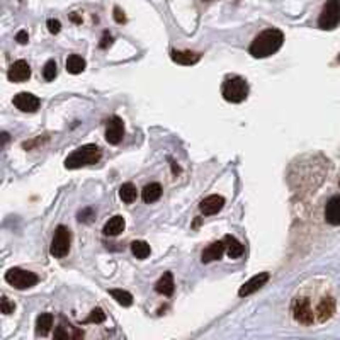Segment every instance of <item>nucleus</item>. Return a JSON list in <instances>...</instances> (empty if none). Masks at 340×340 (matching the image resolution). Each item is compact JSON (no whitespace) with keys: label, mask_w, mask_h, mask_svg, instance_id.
<instances>
[{"label":"nucleus","mask_w":340,"mask_h":340,"mask_svg":"<svg viewBox=\"0 0 340 340\" xmlns=\"http://www.w3.org/2000/svg\"><path fill=\"white\" fill-rule=\"evenodd\" d=\"M283 43L284 34L279 29H266L258 36H255L248 51H250L253 58H267L274 55V53H277L279 48L283 46Z\"/></svg>","instance_id":"f257e3e1"},{"label":"nucleus","mask_w":340,"mask_h":340,"mask_svg":"<svg viewBox=\"0 0 340 340\" xmlns=\"http://www.w3.org/2000/svg\"><path fill=\"white\" fill-rule=\"evenodd\" d=\"M101 156H102V152L97 145H84V147L77 148L73 153H70L67 156L65 167H67L68 170H75L85 165H94L101 160Z\"/></svg>","instance_id":"f03ea898"},{"label":"nucleus","mask_w":340,"mask_h":340,"mask_svg":"<svg viewBox=\"0 0 340 340\" xmlns=\"http://www.w3.org/2000/svg\"><path fill=\"white\" fill-rule=\"evenodd\" d=\"M221 95L231 104H240L248 95V84L242 77H228L221 87Z\"/></svg>","instance_id":"7ed1b4c3"},{"label":"nucleus","mask_w":340,"mask_h":340,"mask_svg":"<svg viewBox=\"0 0 340 340\" xmlns=\"http://www.w3.org/2000/svg\"><path fill=\"white\" fill-rule=\"evenodd\" d=\"M5 281L15 289H29L32 286L37 284V276L31 271H24V269L12 267L5 272Z\"/></svg>","instance_id":"20e7f679"},{"label":"nucleus","mask_w":340,"mask_h":340,"mask_svg":"<svg viewBox=\"0 0 340 340\" xmlns=\"http://www.w3.org/2000/svg\"><path fill=\"white\" fill-rule=\"evenodd\" d=\"M70 245H72V233H70L67 226L60 225L51 240V247H50L51 255L56 258H63L70 252Z\"/></svg>","instance_id":"39448f33"},{"label":"nucleus","mask_w":340,"mask_h":340,"mask_svg":"<svg viewBox=\"0 0 340 340\" xmlns=\"http://www.w3.org/2000/svg\"><path fill=\"white\" fill-rule=\"evenodd\" d=\"M340 23V0H327L318 19V26L322 29H333Z\"/></svg>","instance_id":"423d86ee"},{"label":"nucleus","mask_w":340,"mask_h":340,"mask_svg":"<svg viewBox=\"0 0 340 340\" xmlns=\"http://www.w3.org/2000/svg\"><path fill=\"white\" fill-rule=\"evenodd\" d=\"M293 316L296 322L303 323V325H311L315 322V315H313L310 301L306 298H296L293 303Z\"/></svg>","instance_id":"0eeeda50"},{"label":"nucleus","mask_w":340,"mask_h":340,"mask_svg":"<svg viewBox=\"0 0 340 340\" xmlns=\"http://www.w3.org/2000/svg\"><path fill=\"white\" fill-rule=\"evenodd\" d=\"M123 136H124L123 119L117 116H112L111 119L107 121V126H106V142L109 145H117V143H121Z\"/></svg>","instance_id":"6e6552de"},{"label":"nucleus","mask_w":340,"mask_h":340,"mask_svg":"<svg viewBox=\"0 0 340 340\" xmlns=\"http://www.w3.org/2000/svg\"><path fill=\"white\" fill-rule=\"evenodd\" d=\"M39 99L29 92H19L14 95V106L23 112H36L39 109Z\"/></svg>","instance_id":"1a4fd4ad"},{"label":"nucleus","mask_w":340,"mask_h":340,"mask_svg":"<svg viewBox=\"0 0 340 340\" xmlns=\"http://www.w3.org/2000/svg\"><path fill=\"white\" fill-rule=\"evenodd\" d=\"M29 77H31V68L28 62H24V60H17L7 72V78L14 84H23Z\"/></svg>","instance_id":"9d476101"},{"label":"nucleus","mask_w":340,"mask_h":340,"mask_svg":"<svg viewBox=\"0 0 340 340\" xmlns=\"http://www.w3.org/2000/svg\"><path fill=\"white\" fill-rule=\"evenodd\" d=\"M269 281V272H261L257 276H253L252 279H248L247 283L238 289V296L240 298H245V296L253 294L255 291H258L262 286H266V283Z\"/></svg>","instance_id":"9b49d317"},{"label":"nucleus","mask_w":340,"mask_h":340,"mask_svg":"<svg viewBox=\"0 0 340 340\" xmlns=\"http://www.w3.org/2000/svg\"><path fill=\"white\" fill-rule=\"evenodd\" d=\"M225 206V197L218 196V194H213V196L204 197L201 204H199V209L204 216H211V214H216L218 211H221Z\"/></svg>","instance_id":"f8f14e48"},{"label":"nucleus","mask_w":340,"mask_h":340,"mask_svg":"<svg viewBox=\"0 0 340 340\" xmlns=\"http://www.w3.org/2000/svg\"><path fill=\"white\" fill-rule=\"evenodd\" d=\"M225 253V244L223 242H213L211 245L206 247L201 253V261L203 264H209L213 261H219Z\"/></svg>","instance_id":"ddd939ff"},{"label":"nucleus","mask_w":340,"mask_h":340,"mask_svg":"<svg viewBox=\"0 0 340 340\" xmlns=\"http://www.w3.org/2000/svg\"><path fill=\"white\" fill-rule=\"evenodd\" d=\"M325 219L333 226L340 225V196L332 197L325 206Z\"/></svg>","instance_id":"4468645a"},{"label":"nucleus","mask_w":340,"mask_h":340,"mask_svg":"<svg viewBox=\"0 0 340 340\" xmlns=\"http://www.w3.org/2000/svg\"><path fill=\"white\" fill-rule=\"evenodd\" d=\"M335 313V301L332 298H323L316 306V318L318 322H327L328 318H332V315Z\"/></svg>","instance_id":"2eb2a0df"},{"label":"nucleus","mask_w":340,"mask_h":340,"mask_svg":"<svg viewBox=\"0 0 340 340\" xmlns=\"http://www.w3.org/2000/svg\"><path fill=\"white\" fill-rule=\"evenodd\" d=\"M223 244H225V252L228 253L230 258H240L244 255V245H242L235 236L226 235L223 238Z\"/></svg>","instance_id":"dca6fc26"},{"label":"nucleus","mask_w":340,"mask_h":340,"mask_svg":"<svg viewBox=\"0 0 340 340\" xmlns=\"http://www.w3.org/2000/svg\"><path fill=\"white\" fill-rule=\"evenodd\" d=\"M172 55V60L179 65H196L199 60H201V55L199 53H194V51H177L174 50L170 53Z\"/></svg>","instance_id":"f3484780"},{"label":"nucleus","mask_w":340,"mask_h":340,"mask_svg":"<svg viewBox=\"0 0 340 340\" xmlns=\"http://www.w3.org/2000/svg\"><path fill=\"white\" fill-rule=\"evenodd\" d=\"M155 291L164 296L174 294V276H172V272H165L164 276L158 279V283L155 284Z\"/></svg>","instance_id":"a211bd4d"},{"label":"nucleus","mask_w":340,"mask_h":340,"mask_svg":"<svg viewBox=\"0 0 340 340\" xmlns=\"http://www.w3.org/2000/svg\"><path fill=\"white\" fill-rule=\"evenodd\" d=\"M142 196H143V201L147 204H152L155 201H158L160 196H162V186L158 182H150L143 187L142 191Z\"/></svg>","instance_id":"6ab92c4d"},{"label":"nucleus","mask_w":340,"mask_h":340,"mask_svg":"<svg viewBox=\"0 0 340 340\" xmlns=\"http://www.w3.org/2000/svg\"><path fill=\"white\" fill-rule=\"evenodd\" d=\"M53 327V315L51 313H41L36 320V335L46 337Z\"/></svg>","instance_id":"aec40b11"},{"label":"nucleus","mask_w":340,"mask_h":340,"mask_svg":"<svg viewBox=\"0 0 340 340\" xmlns=\"http://www.w3.org/2000/svg\"><path fill=\"white\" fill-rule=\"evenodd\" d=\"M124 226H126V223H124V218L123 216H112L107 223L104 225V235L107 236H116L119 235L121 231L124 230Z\"/></svg>","instance_id":"412c9836"},{"label":"nucleus","mask_w":340,"mask_h":340,"mask_svg":"<svg viewBox=\"0 0 340 340\" xmlns=\"http://www.w3.org/2000/svg\"><path fill=\"white\" fill-rule=\"evenodd\" d=\"M85 67H87V63H85V60L82 56L78 55H70L68 60H67V72L72 73V75H78L82 73Z\"/></svg>","instance_id":"4be33fe9"},{"label":"nucleus","mask_w":340,"mask_h":340,"mask_svg":"<svg viewBox=\"0 0 340 340\" xmlns=\"http://www.w3.org/2000/svg\"><path fill=\"white\" fill-rule=\"evenodd\" d=\"M119 197L123 199V203H126V204L134 203V201H136V197H138L136 187H134L131 182H126V184H123L121 189H119Z\"/></svg>","instance_id":"5701e85b"},{"label":"nucleus","mask_w":340,"mask_h":340,"mask_svg":"<svg viewBox=\"0 0 340 340\" xmlns=\"http://www.w3.org/2000/svg\"><path fill=\"white\" fill-rule=\"evenodd\" d=\"M131 252L133 255L139 258V261H143V258H147L150 255V252H152V248H150V245L147 244V242L143 240H134L131 244Z\"/></svg>","instance_id":"b1692460"},{"label":"nucleus","mask_w":340,"mask_h":340,"mask_svg":"<svg viewBox=\"0 0 340 340\" xmlns=\"http://www.w3.org/2000/svg\"><path fill=\"white\" fill-rule=\"evenodd\" d=\"M109 294L121 306H131L133 305V296H131V293H128V291H124V289H111Z\"/></svg>","instance_id":"393cba45"},{"label":"nucleus","mask_w":340,"mask_h":340,"mask_svg":"<svg viewBox=\"0 0 340 340\" xmlns=\"http://www.w3.org/2000/svg\"><path fill=\"white\" fill-rule=\"evenodd\" d=\"M58 75V70H56V63L55 60H48L45 63V67H43V77H45V80H48V82H51V80H55Z\"/></svg>","instance_id":"a878e982"},{"label":"nucleus","mask_w":340,"mask_h":340,"mask_svg":"<svg viewBox=\"0 0 340 340\" xmlns=\"http://www.w3.org/2000/svg\"><path fill=\"white\" fill-rule=\"evenodd\" d=\"M102 322H106V313L101 308H94L90 311V315L84 320V323H102Z\"/></svg>","instance_id":"bb28decb"},{"label":"nucleus","mask_w":340,"mask_h":340,"mask_svg":"<svg viewBox=\"0 0 340 340\" xmlns=\"http://www.w3.org/2000/svg\"><path fill=\"white\" fill-rule=\"evenodd\" d=\"M0 308H2V313L4 315H10V313L14 311V303H10L7 296H2V299H0Z\"/></svg>","instance_id":"cd10ccee"},{"label":"nucleus","mask_w":340,"mask_h":340,"mask_svg":"<svg viewBox=\"0 0 340 340\" xmlns=\"http://www.w3.org/2000/svg\"><path fill=\"white\" fill-rule=\"evenodd\" d=\"M48 31H50L51 34H58V32L62 31V23L58 19H50L48 21Z\"/></svg>","instance_id":"c85d7f7f"},{"label":"nucleus","mask_w":340,"mask_h":340,"mask_svg":"<svg viewBox=\"0 0 340 340\" xmlns=\"http://www.w3.org/2000/svg\"><path fill=\"white\" fill-rule=\"evenodd\" d=\"M114 21H116L117 24L126 23V15H124V12L119 7H114Z\"/></svg>","instance_id":"c756f323"},{"label":"nucleus","mask_w":340,"mask_h":340,"mask_svg":"<svg viewBox=\"0 0 340 340\" xmlns=\"http://www.w3.org/2000/svg\"><path fill=\"white\" fill-rule=\"evenodd\" d=\"M15 41H17L19 45H26V43L29 41L28 31H19V32H17V36H15Z\"/></svg>","instance_id":"7c9ffc66"},{"label":"nucleus","mask_w":340,"mask_h":340,"mask_svg":"<svg viewBox=\"0 0 340 340\" xmlns=\"http://www.w3.org/2000/svg\"><path fill=\"white\" fill-rule=\"evenodd\" d=\"M112 43V37H111V34L109 32H104V36H102V39H101V43H99V46L102 48V50H104V48H107Z\"/></svg>","instance_id":"2f4dec72"},{"label":"nucleus","mask_w":340,"mask_h":340,"mask_svg":"<svg viewBox=\"0 0 340 340\" xmlns=\"http://www.w3.org/2000/svg\"><path fill=\"white\" fill-rule=\"evenodd\" d=\"M70 19H72L73 23H77V24H80V23H82V17H78V15L75 14V12H72V14H70Z\"/></svg>","instance_id":"473e14b6"}]
</instances>
